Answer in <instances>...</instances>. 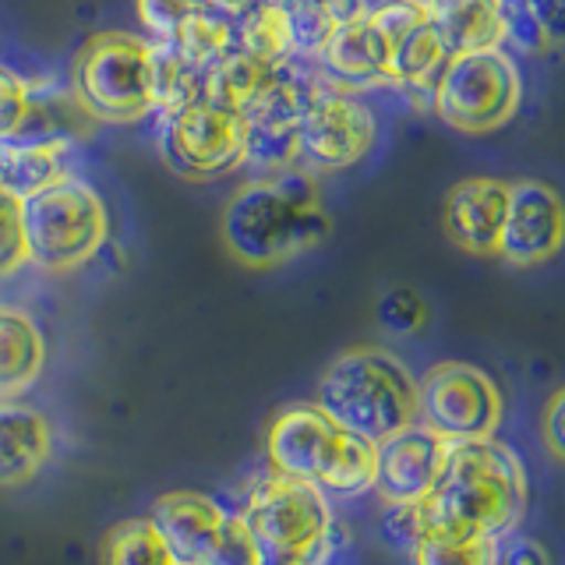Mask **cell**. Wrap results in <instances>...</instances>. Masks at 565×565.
Instances as JSON below:
<instances>
[{
    "instance_id": "obj_1",
    "label": "cell",
    "mask_w": 565,
    "mask_h": 565,
    "mask_svg": "<svg viewBox=\"0 0 565 565\" xmlns=\"http://www.w3.org/2000/svg\"><path fill=\"white\" fill-rule=\"evenodd\" d=\"M332 234L322 188L305 167L258 173L244 181L223 205L220 237L230 258L244 269H279L315 252Z\"/></svg>"
},
{
    "instance_id": "obj_2",
    "label": "cell",
    "mask_w": 565,
    "mask_h": 565,
    "mask_svg": "<svg viewBox=\"0 0 565 565\" xmlns=\"http://www.w3.org/2000/svg\"><path fill=\"white\" fill-rule=\"evenodd\" d=\"M526 467L499 438L456 441L435 491L420 502L428 530L502 541L526 516Z\"/></svg>"
},
{
    "instance_id": "obj_3",
    "label": "cell",
    "mask_w": 565,
    "mask_h": 565,
    "mask_svg": "<svg viewBox=\"0 0 565 565\" xmlns=\"http://www.w3.org/2000/svg\"><path fill=\"white\" fill-rule=\"evenodd\" d=\"M269 470L300 477L332 499H358L375 491L379 446L335 424L318 403H290L265 431Z\"/></svg>"
},
{
    "instance_id": "obj_4",
    "label": "cell",
    "mask_w": 565,
    "mask_h": 565,
    "mask_svg": "<svg viewBox=\"0 0 565 565\" xmlns=\"http://www.w3.org/2000/svg\"><path fill=\"white\" fill-rule=\"evenodd\" d=\"M315 403L347 431L382 446L417 424V379L393 350L350 347L322 371Z\"/></svg>"
},
{
    "instance_id": "obj_5",
    "label": "cell",
    "mask_w": 565,
    "mask_h": 565,
    "mask_svg": "<svg viewBox=\"0 0 565 565\" xmlns=\"http://www.w3.org/2000/svg\"><path fill=\"white\" fill-rule=\"evenodd\" d=\"M22 226L29 262L53 276L82 269L110 237V216H106L99 191L75 173L25 199Z\"/></svg>"
},
{
    "instance_id": "obj_6",
    "label": "cell",
    "mask_w": 565,
    "mask_h": 565,
    "mask_svg": "<svg viewBox=\"0 0 565 565\" xmlns=\"http://www.w3.org/2000/svg\"><path fill=\"white\" fill-rule=\"evenodd\" d=\"M152 43L131 32H96L71 61V96L85 117L103 124H138L152 110Z\"/></svg>"
},
{
    "instance_id": "obj_7",
    "label": "cell",
    "mask_w": 565,
    "mask_h": 565,
    "mask_svg": "<svg viewBox=\"0 0 565 565\" xmlns=\"http://www.w3.org/2000/svg\"><path fill=\"white\" fill-rule=\"evenodd\" d=\"M241 516L252 526L265 555L308 558L315 565H326L332 558L335 516L329 494L300 477L269 470L247 491Z\"/></svg>"
},
{
    "instance_id": "obj_8",
    "label": "cell",
    "mask_w": 565,
    "mask_h": 565,
    "mask_svg": "<svg viewBox=\"0 0 565 565\" xmlns=\"http://www.w3.org/2000/svg\"><path fill=\"white\" fill-rule=\"evenodd\" d=\"M523 78L509 50L456 53L435 82L428 110L459 135H491L520 114Z\"/></svg>"
},
{
    "instance_id": "obj_9",
    "label": "cell",
    "mask_w": 565,
    "mask_h": 565,
    "mask_svg": "<svg viewBox=\"0 0 565 565\" xmlns=\"http://www.w3.org/2000/svg\"><path fill=\"white\" fill-rule=\"evenodd\" d=\"M326 88L329 85L318 75L315 61L300 57V53L287 61H276L265 71L255 96L241 110V120L247 128V163L258 167V173L300 167L297 128Z\"/></svg>"
},
{
    "instance_id": "obj_10",
    "label": "cell",
    "mask_w": 565,
    "mask_h": 565,
    "mask_svg": "<svg viewBox=\"0 0 565 565\" xmlns=\"http://www.w3.org/2000/svg\"><path fill=\"white\" fill-rule=\"evenodd\" d=\"M505 414V396L488 371L467 361H441L417 379V424L441 441L494 438Z\"/></svg>"
},
{
    "instance_id": "obj_11",
    "label": "cell",
    "mask_w": 565,
    "mask_h": 565,
    "mask_svg": "<svg viewBox=\"0 0 565 565\" xmlns=\"http://www.w3.org/2000/svg\"><path fill=\"white\" fill-rule=\"evenodd\" d=\"M159 120V152L184 181H216L247 167V128L241 114L194 103Z\"/></svg>"
},
{
    "instance_id": "obj_12",
    "label": "cell",
    "mask_w": 565,
    "mask_h": 565,
    "mask_svg": "<svg viewBox=\"0 0 565 565\" xmlns=\"http://www.w3.org/2000/svg\"><path fill=\"white\" fill-rule=\"evenodd\" d=\"M367 18L388 46V88L428 110L435 82L449 61L438 18L414 0H382V4L367 8Z\"/></svg>"
},
{
    "instance_id": "obj_13",
    "label": "cell",
    "mask_w": 565,
    "mask_h": 565,
    "mask_svg": "<svg viewBox=\"0 0 565 565\" xmlns=\"http://www.w3.org/2000/svg\"><path fill=\"white\" fill-rule=\"evenodd\" d=\"M379 117L375 110L353 93L326 88L311 103L297 128V156L308 173H335L358 167L375 149Z\"/></svg>"
},
{
    "instance_id": "obj_14",
    "label": "cell",
    "mask_w": 565,
    "mask_h": 565,
    "mask_svg": "<svg viewBox=\"0 0 565 565\" xmlns=\"http://www.w3.org/2000/svg\"><path fill=\"white\" fill-rule=\"evenodd\" d=\"M565 252V199L544 181H512L499 237V258L512 269H537Z\"/></svg>"
},
{
    "instance_id": "obj_15",
    "label": "cell",
    "mask_w": 565,
    "mask_h": 565,
    "mask_svg": "<svg viewBox=\"0 0 565 565\" xmlns=\"http://www.w3.org/2000/svg\"><path fill=\"white\" fill-rule=\"evenodd\" d=\"M449 459V441H441L420 424L385 438L379 446L375 491L385 505H420L435 491Z\"/></svg>"
},
{
    "instance_id": "obj_16",
    "label": "cell",
    "mask_w": 565,
    "mask_h": 565,
    "mask_svg": "<svg viewBox=\"0 0 565 565\" xmlns=\"http://www.w3.org/2000/svg\"><path fill=\"white\" fill-rule=\"evenodd\" d=\"M509 209V181L499 177H463L449 188L441 205L446 237L473 258H499V237Z\"/></svg>"
},
{
    "instance_id": "obj_17",
    "label": "cell",
    "mask_w": 565,
    "mask_h": 565,
    "mask_svg": "<svg viewBox=\"0 0 565 565\" xmlns=\"http://www.w3.org/2000/svg\"><path fill=\"white\" fill-rule=\"evenodd\" d=\"M318 75L329 88L340 93H371V88H388V46L382 32L371 25L367 11L353 22L340 25L315 53Z\"/></svg>"
},
{
    "instance_id": "obj_18",
    "label": "cell",
    "mask_w": 565,
    "mask_h": 565,
    "mask_svg": "<svg viewBox=\"0 0 565 565\" xmlns=\"http://www.w3.org/2000/svg\"><path fill=\"white\" fill-rule=\"evenodd\" d=\"M53 456V424L40 406L0 399V488H25Z\"/></svg>"
},
{
    "instance_id": "obj_19",
    "label": "cell",
    "mask_w": 565,
    "mask_h": 565,
    "mask_svg": "<svg viewBox=\"0 0 565 565\" xmlns=\"http://www.w3.org/2000/svg\"><path fill=\"white\" fill-rule=\"evenodd\" d=\"M71 159H75V138L67 135L0 138V191L25 202L71 177Z\"/></svg>"
},
{
    "instance_id": "obj_20",
    "label": "cell",
    "mask_w": 565,
    "mask_h": 565,
    "mask_svg": "<svg viewBox=\"0 0 565 565\" xmlns=\"http://www.w3.org/2000/svg\"><path fill=\"white\" fill-rule=\"evenodd\" d=\"M149 520L170 547V555L184 565H194L209 541L216 537L220 523L226 520V509L202 491H167L159 494Z\"/></svg>"
},
{
    "instance_id": "obj_21",
    "label": "cell",
    "mask_w": 565,
    "mask_h": 565,
    "mask_svg": "<svg viewBox=\"0 0 565 565\" xmlns=\"http://www.w3.org/2000/svg\"><path fill=\"white\" fill-rule=\"evenodd\" d=\"M46 367V340L35 318L0 305V399H22Z\"/></svg>"
},
{
    "instance_id": "obj_22",
    "label": "cell",
    "mask_w": 565,
    "mask_h": 565,
    "mask_svg": "<svg viewBox=\"0 0 565 565\" xmlns=\"http://www.w3.org/2000/svg\"><path fill=\"white\" fill-rule=\"evenodd\" d=\"M149 88H152V110L159 117L188 110L194 103H205V67L191 64L170 43H152Z\"/></svg>"
},
{
    "instance_id": "obj_23",
    "label": "cell",
    "mask_w": 565,
    "mask_h": 565,
    "mask_svg": "<svg viewBox=\"0 0 565 565\" xmlns=\"http://www.w3.org/2000/svg\"><path fill=\"white\" fill-rule=\"evenodd\" d=\"M234 46L252 53V57L276 64L297 57V43H294V29L290 18L282 11L279 0H255L237 22H234Z\"/></svg>"
},
{
    "instance_id": "obj_24",
    "label": "cell",
    "mask_w": 565,
    "mask_h": 565,
    "mask_svg": "<svg viewBox=\"0 0 565 565\" xmlns=\"http://www.w3.org/2000/svg\"><path fill=\"white\" fill-rule=\"evenodd\" d=\"M441 40L449 46V57L477 50H499L502 46V14L499 0H459L456 8L435 14Z\"/></svg>"
},
{
    "instance_id": "obj_25",
    "label": "cell",
    "mask_w": 565,
    "mask_h": 565,
    "mask_svg": "<svg viewBox=\"0 0 565 565\" xmlns=\"http://www.w3.org/2000/svg\"><path fill=\"white\" fill-rule=\"evenodd\" d=\"M269 67L273 64H265V61L252 57V53L230 46L220 61H212L205 67V103L241 114L244 103L255 96V88L262 85Z\"/></svg>"
},
{
    "instance_id": "obj_26",
    "label": "cell",
    "mask_w": 565,
    "mask_h": 565,
    "mask_svg": "<svg viewBox=\"0 0 565 565\" xmlns=\"http://www.w3.org/2000/svg\"><path fill=\"white\" fill-rule=\"evenodd\" d=\"M99 565H177L152 520H120L103 534Z\"/></svg>"
},
{
    "instance_id": "obj_27",
    "label": "cell",
    "mask_w": 565,
    "mask_h": 565,
    "mask_svg": "<svg viewBox=\"0 0 565 565\" xmlns=\"http://www.w3.org/2000/svg\"><path fill=\"white\" fill-rule=\"evenodd\" d=\"M411 562L414 565H499V541L424 530V537L411 547Z\"/></svg>"
},
{
    "instance_id": "obj_28",
    "label": "cell",
    "mask_w": 565,
    "mask_h": 565,
    "mask_svg": "<svg viewBox=\"0 0 565 565\" xmlns=\"http://www.w3.org/2000/svg\"><path fill=\"white\" fill-rule=\"evenodd\" d=\"M170 46L181 50L191 64L209 67L212 61H220L223 53L234 46V22L223 18V14H216V11H209L202 4L181 29H177Z\"/></svg>"
},
{
    "instance_id": "obj_29",
    "label": "cell",
    "mask_w": 565,
    "mask_h": 565,
    "mask_svg": "<svg viewBox=\"0 0 565 565\" xmlns=\"http://www.w3.org/2000/svg\"><path fill=\"white\" fill-rule=\"evenodd\" d=\"M262 558H265V552L255 541L252 526L244 523L241 512H234V516L226 512V520L220 523L216 537L209 541V547L194 565H262Z\"/></svg>"
},
{
    "instance_id": "obj_30",
    "label": "cell",
    "mask_w": 565,
    "mask_h": 565,
    "mask_svg": "<svg viewBox=\"0 0 565 565\" xmlns=\"http://www.w3.org/2000/svg\"><path fill=\"white\" fill-rule=\"evenodd\" d=\"M499 14H502V50L523 53V57L547 53L541 25L526 0H499Z\"/></svg>"
},
{
    "instance_id": "obj_31",
    "label": "cell",
    "mask_w": 565,
    "mask_h": 565,
    "mask_svg": "<svg viewBox=\"0 0 565 565\" xmlns=\"http://www.w3.org/2000/svg\"><path fill=\"white\" fill-rule=\"evenodd\" d=\"M29 265V244L22 226V202L0 191V279L14 276Z\"/></svg>"
},
{
    "instance_id": "obj_32",
    "label": "cell",
    "mask_w": 565,
    "mask_h": 565,
    "mask_svg": "<svg viewBox=\"0 0 565 565\" xmlns=\"http://www.w3.org/2000/svg\"><path fill=\"white\" fill-rule=\"evenodd\" d=\"M35 88L18 71L0 67V138H18L32 117Z\"/></svg>"
},
{
    "instance_id": "obj_33",
    "label": "cell",
    "mask_w": 565,
    "mask_h": 565,
    "mask_svg": "<svg viewBox=\"0 0 565 565\" xmlns=\"http://www.w3.org/2000/svg\"><path fill=\"white\" fill-rule=\"evenodd\" d=\"M199 8L202 0H138V22L156 43H170Z\"/></svg>"
},
{
    "instance_id": "obj_34",
    "label": "cell",
    "mask_w": 565,
    "mask_h": 565,
    "mask_svg": "<svg viewBox=\"0 0 565 565\" xmlns=\"http://www.w3.org/2000/svg\"><path fill=\"white\" fill-rule=\"evenodd\" d=\"M379 318H382L385 329L406 335V332H417L424 322H428V308H424V300L411 287H396L379 300Z\"/></svg>"
},
{
    "instance_id": "obj_35",
    "label": "cell",
    "mask_w": 565,
    "mask_h": 565,
    "mask_svg": "<svg viewBox=\"0 0 565 565\" xmlns=\"http://www.w3.org/2000/svg\"><path fill=\"white\" fill-rule=\"evenodd\" d=\"M541 438H544V449L552 452L558 463H565V385L555 388V393L547 396V403H544Z\"/></svg>"
},
{
    "instance_id": "obj_36",
    "label": "cell",
    "mask_w": 565,
    "mask_h": 565,
    "mask_svg": "<svg viewBox=\"0 0 565 565\" xmlns=\"http://www.w3.org/2000/svg\"><path fill=\"white\" fill-rule=\"evenodd\" d=\"M499 565H552V555L537 537L509 534L499 541Z\"/></svg>"
},
{
    "instance_id": "obj_37",
    "label": "cell",
    "mask_w": 565,
    "mask_h": 565,
    "mask_svg": "<svg viewBox=\"0 0 565 565\" xmlns=\"http://www.w3.org/2000/svg\"><path fill=\"white\" fill-rule=\"evenodd\" d=\"M526 4L537 18L547 50L565 46V0H526Z\"/></svg>"
},
{
    "instance_id": "obj_38",
    "label": "cell",
    "mask_w": 565,
    "mask_h": 565,
    "mask_svg": "<svg viewBox=\"0 0 565 565\" xmlns=\"http://www.w3.org/2000/svg\"><path fill=\"white\" fill-rule=\"evenodd\" d=\"M202 4L209 8V11H216V14H223V18H230V22H237V18L255 4V0H202Z\"/></svg>"
},
{
    "instance_id": "obj_39",
    "label": "cell",
    "mask_w": 565,
    "mask_h": 565,
    "mask_svg": "<svg viewBox=\"0 0 565 565\" xmlns=\"http://www.w3.org/2000/svg\"><path fill=\"white\" fill-rule=\"evenodd\" d=\"M414 4H420L424 11H431V14H441V11H449V8H456L459 0H414Z\"/></svg>"
},
{
    "instance_id": "obj_40",
    "label": "cell",
    "mask_w": 565,
    "mask_h": 565,
    "mask_svg": "<svg viewBox=\"0 0 565 565\" xmlns=\"http://www.w3.org/2000/svg\"><path fill=\"white\" fill-rule=\"evenodd\" d=\"M262 565H315L308 558H290V555H265Z\"/></svg>"
},
{
    "instance_id": "obj_41",
    "label": "cell",
    "mask_w": 565,
    "mask_h": 565,
    "mask_svg": "<svg viewBox=\"0 0 565 565\" xmlns=\"http://www.w3.org/2000/svg\"><path fill=\"white\" fill-rule=\"evenodd\" d=\"M177 565H184V562H177Z\"/></svg>"
}]
</instances>
